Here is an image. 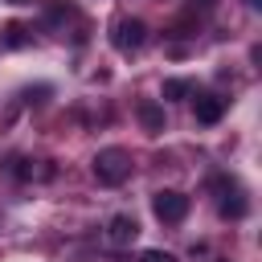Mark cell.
Returning a JSON list of instances; mask_svg holds the SVG:
<instances>
[{"mask_svg": "<svg viewBox=\"0 0 262 262\" xmlns=\"http://www.w3.org/2000/svg\"><path fill=\"white\" fill-rule=\"evenodd\" d=\"M135 237H139V221H135L131 213H115V217L106 221V242H111V246L123 250V246H131Z\"/></svg>", "mask_w": 262, "mask_h": 262, "instance_id": "5b68a950", "label": "cell"}, {"mask_svg": "<svg viewBox=\"0 0 262 262\" xmlns=\"http://www.w3.org/2000/svg\"><path fill=\"white\" fill-rule=\"evenodd\" d=\"M139 262H176L172 254H164V250H143L139 254Z\"/></svg>", "mask_w": 262, "mask_h": 262, "instance_id": "9c48e42d", "label": "cell"}, {"mask_svg": "<svg viewBox=\"0 0 262 262\" xmlns=\"http://www.w3.org/2000/svg\"><path fill=\"white\" fill-rule=\"evenodd\" d=\"M143 41H147V25H143L139 16H119V20L111 25V45H115L119 53H135Z\"/></svg>", "mask_w": 262, "mask_h": 262, "instance_id": "3957f363", "label": "cell"}, {"mask_svg": "<svg viewBox=\"0 0 262 262\" xmlns=\"http://www.w3.org/2000/svg\"><path fill=\"white\" fill-rule=\"evenodd\" d=\"M192 111H196V123L213 127V123H221V115H225V98H221V94H196Z\"/></svg>", "mask_w": 262, "mask_h": 262, "instance_id": "8992f818", "label": "cell"}, {"mask_svg": "<svg viewBox=\"0 0 262 262\" xmlns=\"http://www.w3.org/2000/svg\"><path fill=\"white\" fill-rule=\"evenodd\" d=\"M135 115H139V123H143V131H164V106L160 102H139L135 106Z\"/></svg>", "mask_w": 262, "mask_h": 262, "instance_id": "52a82bcc", "label": "cell"}, {"mask_svg": "<svg viewBox=\"0 0 262 262\" xmlns=\"http://www.w3.org/2000/svg\"><path fill=\"white\" fill-rule=\"evenodd\" d=\"M209 188H213V196H217V213H221V217H229V221H242V217L250 213L246 188H242L233 176H213V180H209Z\"/></svg>", "mask_w": 262, "mask_h": 262, "instance_id": "6da1fadb", "label": "cell"}, {"mask_svg": "<svg viewBox=\"0 0 262 262\" xmlns=\"http://www.w3.org/2000/svg\"><path fill=\"white\" fill-rule=\"evenodd\" d=\"M192 8H201V12H213V8H217V0H192Z\"/></svg>", "mask_w": 262, "mask_h": 262, "instance_id": "8fae6325", "label": "cell"}, {"mask_svg": "<svg viewBox=\"0 0 262 262\" xmlns=\"http://www.w3.org/2000/svg\"><path fill=\"white\" fill-rule=\"evenodd\" d=\"M151 213H156L164 225H176V221H184V213H188V196H184L180 188H160V192L151 196Z\"/></svg>", "mask_w": 262, "mask_h": 262, "instance_id": "277c9868", "label": "cell"}, {"mask_svg": "<svg viewBox=\"0 0 262 262\" xmlns=\"http://www.w3.org/2000/svg\"><path fill=\"white\" fill-rule=\"evenodd\" d=\"M8 45H25V29L20 25H8Z\"/></svg>", "mask_w": 262, "mask_h": 262, "instance_id": "30bf717a", "label": "cell"}, {"mask_svg": "<svg viewBox=\"0 0 262 262\" xmlns=\"http://www.w3.org/2000/svg\"><path fill=\"white\" fill-rule=\"evenodd\" d=\"M90 168H94V180H98V184L115 188V184H123V180L131 176V156H127L123 147H102V151L90 160Z\"/></svg>", "mask_w": 262, "mask_h": 262, "instance_id": "7a4b0ae2", "label": "cell"}, {"mask_svg": "<svg viewBox=\"0 0 262 262\" xmlns=\"http://www.w3.org/2000/svg\"><path fill=\"white\" fill-rule=\"evenodd\" d=\"M160 94H164L168 102H180V98H188V94H192V82H188V78H168Z\"/></svg>", "mask_w": 262, "mask_h": 262, "instance_id": "ba28073f", "label": "cell"}, {"mask_svg": "<svg viewBox=\"0 0 262 262\" xmlns=\"http://www.w3.org/2000/svg\"><path fill=\"white\" fill-rule=\"evenodd\" d=\"M246 4H250V8H258V4H262V0H246Z\"/></svg>", "mask_w": 262, "mask_h": 262, "instance_id": "7c38bea8", "label": "cell"}]
</instances>
